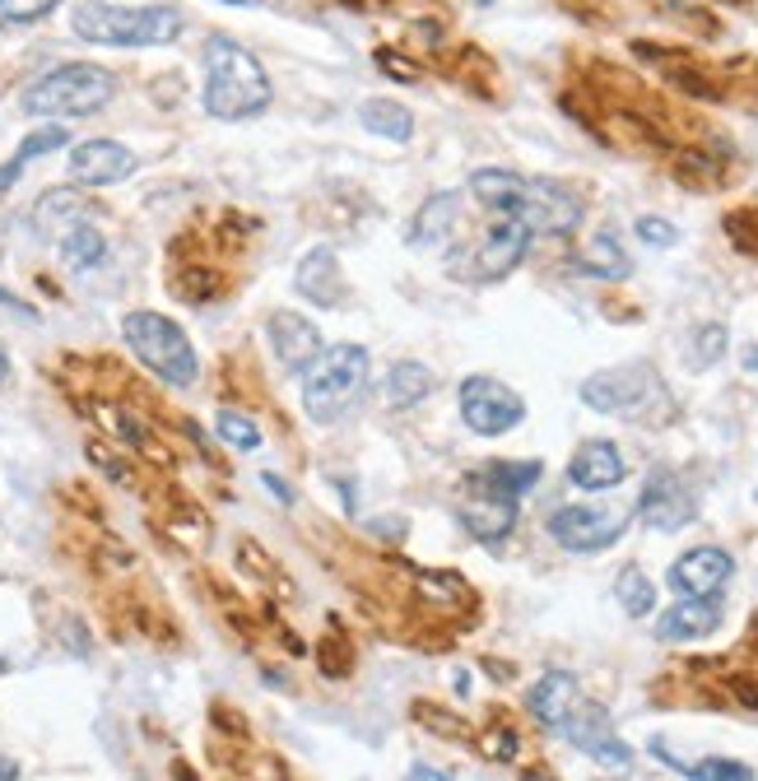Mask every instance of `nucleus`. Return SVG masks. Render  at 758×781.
<instances>
[{"label":"nucleus","mask_w":758,"mask_h":781,"mask_svg":"<svg viewBox=\"0 0 758 781\" xmlns=\"http://www.w3.org/2000/svg\"><path fill=\"white\" fill-rule=\"evenodd\" d=\"M89 456L98 461V471L108 475V479H117V484H131V471H126V461H117L112 451H102L98 442H89Z\"/></svg>","instance_id":"c9c22d12"},{"label":"nucleus","mask_w":758,"mask_h":781,"mask_svg":"<svg viewBox=\"0 0 758 781\" xmlns=\"http://www.w3.org/2000/svg\"><path fill=\"white\" fill-rule=\"evenodd\" d=\"M200 108L210 112L215 121H247V117H261L270 108V75L266 65L252 57V51L229 38V33H215L205 42V57H200Z\"/></svg>","instance_id":"f03ea898"},{"label":"nucleus","mask_w":758,"mask_h":781,"mask_svg":"<svg viewBox=\"0 0 758 781\" xmlns=\"http://www.w3.org/2000/svg\"><path fill=\"white\" fill-rule=\"evenodd\" d=\"M540 461H489L485 471L475 475V484H485L493 493H508V498H522L540 484Z\"/></svg>","instance_id":"c85d7f7f"},{"label":"nucleus","mask_w":758,"mask_h":781,"mask_svg":"<svg viewBox=\"0 0 758 781\" xmlns=\"http://www.w3.org/2000/svg\"><path fill=\"white\" fill-rule=\"evenodd\" d=\"M28 223L42 242H61L71 229H80V223H94V200L80 196L75 186H51L38 196V205H33Z\"/></svg>","instance_id":"2eb2a0df"},{"label":"nucleus","mask_w":758,"mask_h":781,"mask_svg":"<svg viewBox=\"0 0 758 781\" xmlns=\"http://www.w3.org/2000/svg\"><path fill=\"white\" fill-rule=\"evenodd\" d=\"M377 65H382V71H387V75H395V80H419V71H415V65H405V61H395V51H387V47H382V51H377Z\"/></svg>","instance_id":"e433bc0d"},{"label":"nucleus","mask_w":758,"mask_h":781,"mask_svg":"<svg viewBox=\"0 0 758 781\" xmlns=\"http://www.w3.org/2000/svg\"><path fill=\"white\" fill-rule=\"evenodd\" d=\"M651 754H657L665 768H675L688 781H758L749 762H735V758H702V762H688L680 754H670L665 740H651Z\"/></svg>","instance_id":"b1692460"},{"label":"nucleus","mask_w":758,"mask_h":781,"mask_svg":"<svg viewBox=\"0 0 758 781\" xmlns=\"http://www.w3.org/2000/svg\"><path fill=\"white\" fill-rule=\"evenodd\" d=\"M0 781H20V762H10V758H0Z\"/></svg>","instance_id":"79ce46f5"},{"label":"nucleus","mask_w":758,"mask_h":781,"mask_svg":"<svg viewBox=\"0 0 758 781\" xmlns=\"http://www.w3.org/2000/svg\"><path fill=\"white\" fill-rule=\"evenodd\" d=\"M721 350H726V331H721V326H702V331H698V358H694V368H708V363H717Z\"/></svg>","instance_id":"f704fd0d"},{"label":"nucleus","mask_w":758,"mask_h":781,"mask_svg":"<svg viewBox=\"0 0 758 781\" xmlns=\"http://www.w3.org/2000/svg\"><path fill=\"white\" fill-rule=\"evenodd\" d=\"M470 196L485 205L493 219H512L536 237V233H573L582 223V200L559 182L545 178H522L508 168H479L470 172Z\"/></svg>","instance_id":"f257e3e1"},{"label":"nucleus","mask_w":758,"mask_h":781,"mask_svg":"<svg viewBox=\"0 0 758 781\" xmlns=\"http://www.w3.org/2000/svg\"><path fill=\"white\" fill-rule=\"evenodd\" d=\"M461 526L470 530L475 540H485V545L508 540L512 526H516V498L493 493V489H485V484H475V493L461 502Z\"/></svg>","instance_id":"6ab92c4d"},{"label":"nucleus","mask_w":758,"mask_h":781,"mask_svg":"<svg viewBox=\"0 0 758 781\" xmlns=\"http://www.w3.org/2000/svg\"><path fill=\"white\" fill-rule=\"evenodd\" d=\"M321 651H326V670H331V674H344V670H350V656H340V651H344L340 642H331V647H321Z\"/></svg>","instance_id":"4c0bfd02"},{"label":"nucleus","mask_w":758,"mask_h":781,"mask_svg":"<svg viewBox=\"0 0 758 781\" xmlns=\"http://www.w3.org/2000/svg\"><path fill=\"white\" fill-rule=\"evenodd\" d=\"M577 270L582 274H591V280H628V256L624 247H619V237L614 233H596L587 247L577 252Z\"/></svg>","instance_id":"cd10ccee"},{"label":"nucleus","mask_w":758,"mask_h":781,"mask_svg":"<svg viewBox=\"0 0 758 781\" xmlns=\"http://www.w3.org/2000/svg\"><path fill=\"white\" fill-rule=\"evenodd\" d=\"M661 391V377L647 363H624V368L591 373L582 381V405L600 414H643Z\"/></svg>","instance_id":"1a4fd4ad"},{"label":"nucleus","mask_w":758,"mask_h":781,"mask_svg":"<svg viewBox=\"0 0 758 781\" xmlns=\"http://www.w3.org/2000/svg\"><path fill=\"white\" fill-rule=\"evenodd\" d=\"M0 381H5V358H0Z\"/></svg>","instance_id":"a18cd8bd"},{"label":"nucleus","mask_w":758,"mask_h":781,"mask_svg":"<svg viewBox=\"0 0 758 781\" xmlns=\"http://www.w3.org/2000/svg\"><path fill=\"white\" fill-rule=\"evenodd\" d=\"M461 219V191H438L419 205V215L409 219V247H433V242H447Z\"/></svg>","instance_id":"5701e85b"},{"label":"nucleus","mask_w":758,"mask_h":781,"mask_svg":"<svg viewBox=\"0 0 758 781\" xmlns=\"http://www.w3.org/2000/svg\"><path fill=\"white\" fill-rule=\"evenodd\" d=\"M57 5H61V0H0V33L20 28V24H38Z\"/></svg>","instance_id":"2f4dec72"},{"label":"nucleus","mask_w":758,"mask_h":781,"mask_svg":"<svg viewBox=\"0 0 758 781\" xmlns=\"http://www.w3.org/2000/svg\"><path fill=\"white\" fill-rule=\"evenodd\" d=\"M479 754L493 758V762H512L516 758V735L508 731V725H493V731L479 735Z\"/></svg>","instance_id":"473e14b6"},{"label":"nucleus","mask_w":758,"mask_h":781,"mask_svg":"<svg viewBox=\"0 0 758 781\" xmlns=\"http://www.w3.org/2000/svg\"><path fill=\"white\" fill-rule=\"evenodd\" d=\"M409 777H415V781H452V777H447V772H428V768H415V772H409Z\"/></svg>","instance_id":"37998d69"},{"label":"nucleus","mask_w":758,"mask_h":781,"mask_svg":"<svg viewBox=\"0 0 758 781\" xmlns=\"http://www.w3.org/2000/svg\"><path fill=\"white\" fill-rule=\"evenodd\" d=\"M223 5H252V0H223Z\"/></svg>","instance_id":"c03bdc74"},{"label":"nucleus","mask_w":758,"mask_h":781,"mask_svg":"<svg viewBox=\"0 0 758 781\" xmlns=\"http://www.w3.org/2000/svg\"><path fill=\"white\" fill-rule=\"evenodd\" d=\"M637 237H643L647 247H675L680 229H675L670 219H651V215H647V219H637Z\"/></svg>","instance_id":"72a5a7b5"},{"label":"nucleus","mask_w":758,"mask_h":781,"mask_svg":"<svg viewBox=\"0 0 758 781\" xmlns=\"http://www.w3.org/2000/svg\"><path fill=\"white\" fill-rule=\"evenodd\" d=\"M526 252H530V233L522 229V223L493 219V229L479 237L470 252L452 256V274H461L465 284H498V280H508V274L522 266Z\"/></svg>","instance_id":"0eeeda50"},{"label":"nucleus","mask_w":758,"mask_h":781,"mask_svg":"<svg viewBox=\"0 0 758 781\" xmlns=\"http://www.w3.org/2000/svg\"><path fill=\"white\" fill-rule=\"evenodd\" d=\"M456 401H461L465 428L479 432V438H503V432H512L516 424L526 419V401H522V395H516L508 381L485 377V373L465 377L461 391H456Z\"/></svg>","instance_id":"6e6552de"},{"label":"nucleus","mask_w":758,"mask_h":781,"mask_svg":"<svg viewBox=\"0 0 758 781\" xmlns=\"http://www.w3.org/2000/svg\"><path fill=\"white\" fill-rule=\"evenodd\" d=\"M372 358L364 344H326L317 363L303 373V414L313 424H340L368 391Z\"/></svg>","instance_id":"20e7f679"},{"label":"nucleus","mask_w":758,"mask_h":781,"mask_svg":"<svg viewBox=\"0 0 758 781\" xmlns=\"http://www.w3.org/2000/svg\"><path fill=\"white\" fill-rule=\"evenodd\" d=\"M526 707H530V717H536L540 725H549V731H559V725L567 721V711L577 707V680L567 670H549L536 680V688L526 693Z\"/></svg>","instance_id":"412c9836"},{"label":"nucleus","mask_w":758,"mask_h":781,"mask_svg":"<svg viewBox=\"0 0 758 781\" xmlns=\"http://www.w3.org/2000/svg\"><path fill=\"white\" fill-rule=\"evenodd\" d=\"M559 735L573 744V749L591 754L596 762H606V768H614V772H624L633 762V749L614 735V721H610V711L600 703H577L573 711H567V721L559 725Z\"/></svg>","instance_id":"9b49d317"},{"label":"nucleus","mask_w":758,"mask_h":781,"mask_svg":"<svg viewBox=\"0 0 758 781\" xmlns=\"http://www.w3.org/2000/svg\"><path fill=\"white\" fill-rule=\"evenodd\" d=\"M122 340H126V350L135 354V363L149 368L154 377L163 381V387H172V391L196 387L200 354H196V344L186 340V331L172 317H163V312H149V307L126 312V317H122Z\"/></svg>","instance_id":"39448f33"},{"label":"nucleus","mask_w":758,"mask_h":781,"mask_svg":"<svg viewBox=\"0 0 758 781\" xmlns=\"http://www.w3.org/2000/svg\"><path fill=\"white\" fill-rule=\"evenodd\" d=\"M633 512H614V508H559L549 516V535L567 549V553H600L610 549L619 535L628 530Z\"/></svg>","instance_id":"9d476101"},{"label":"nucleus","mask_w":758,"mask_h":781,"mask_svg":"<svg viewBox=\"0 0 758 781\" xmlns=\"http://www.w3.org/2000/svg\"><path fill=\"white\" fill-rule=\"evenodd\" d=\"M71 178L80 186H117L135 172V154L117 141H84L71 149Z\"/></svg>","instance_id":"dca6fc26"},{"label":"nucleus","mask_w":758,"mask_h":781,"mask_svg":"<svg viewBox=\"0 0 758 781\" xmlns=\"http://www.w3.org/2000/svg\"><path fill=\"white\" fill-rule=\"evenodd\" d=\"M266 340H270L274 358H280V368L284 373H298V377L313 368L317 354L326 350L317 321L313 317H298V312H274V317L266 321Z\"/></svg>","instance_id":"f8f14e48"},{"label":"nucleus","mask_w":758,"mask_h":781,"mask_svg":"<svg viewBox=\"0 0 758 781\" xmlns=\"http://www.w3.org/2000/svg\"><path fill=\"white\" fill-rule=\"evenodd\" d=\"M721 629V600L717 596H684L680 605L657 619V637L661 642H698L712 637Z\"/></svg>","instance_id":"aec40b11"},{"label":"nucleus","mask_w":758,"mask_h":781,"mask_svg":"<svg viewBox=\"0 0 758 781\" xmlns=\"http://www.w3.org/2000/svg\"><path fill=\"white\" fill-rule=\"evenodd\" d=\"M294 289L298 298H307L313 307H340L350 298V284H344V270H340V256L331 247H313L298 270H294Z\"/></svg>","instance_id":"a211bd4d"},{"label":"nucleus","mask_w":758,"mask_h":781,"mask_svg":"<svg viewBox=\"0 0 758 781\" xmlns=\"http://www.w3.org/2000/svg\"><path fill=\"white\" fill-rule=\"evenodd\" d=\"M358 126L382 135V141L405 145L409 135H415V117H409V108L395 98H368V102H358Z\"/></svg>","instance_id":"a878e982"},{"label":"nucleus","mask_w":758,"mask_h":781,"mask_svg":"<svg viewBox=\"0 0 758 781\" xmlns=\"http://www.w3.org/2000/svg\"><path fill=\"white\" fill-rule=\"evenodd\" d=\"M182 10L172 5H112V0H80L71 10V33L94 47H168L182 38Z\"/></svg>","instance_id":"7ed1b4c3"},{"label":"nucleus","mask_w":758,"mask_h":781,"mask_svg":"<svg viewBox=\"0 0 758 781\" xmlns=\"http://www.w3.org/2000/svg\"><path fill=\"white\" fill-rule=\"evenodd\" d=\"M433 387H438L433 368H424L415 358H401V363H391V373L382 377V405L387 410H415L433 395Z\"/></svg>","instance_id":"4be33fe9"},{"label":"nucleus","mask_w":758,"mask_h":781,"mask_svg":"<svg viewBox=\"0 0 758 781\" xmlns=\"http://www.w3.org/2000/svg\"><path fill=\"white\" fill-rule=\"evenodd\" d=\"M57 252H61V266L71 274H89L108 260V237H102L94 223H80V229H71L57 242Z\"/></svg>","instance_id":"bb28decb"},{"label":"nucleus","mask_w":758,"mask_h":781,"mask_svg":"<svg viewBox=\"0 0 758 781\" xmlns=\"http://www.w3.org/2000/svg\"><path fill=\"white\" fill-rule=\"evenodd\" d=\"M522 781H554V772L540 768V762H536V768H526V772H522Z\"/></svg>","instance_id":"a19ab883"},{"label":"nucleus","mask_w":758,"mask_h":781,"mask_svg":"<svg viewBox=\"0 0 758 781\" xmlns=\"http://www.w3.org/2000/svg\"><path fill=\"white\" fill-rule=\"evenodd\" d=\"M731 577H735V559L717 545H698L670 563V586L680 596H721Z\"/></svg>","instance_id":"ddd939ff"},{"label":"nucleus","mask_w":758,"mask_h":781,"mask_svg":"<svg viewBox=\"0 0 758 781\" xmlns=\"http://www.w3.org/2000/svg\"><path fill=\"white\" fill-rule=\"evenodd\" d=\"M614 596H619V605H624V614H633V619H643V614L657 610V586H651V577H643V568H624V572H619Z\"/></svg>","instance_id":"c756f323"},{"label":"nucleus","mask_w":758,"mask_h":781,"mask_svg":"<svg viewBox=\"0 0 758 781\" xmlns=\"http://www.w3.org/2000/svg\"><path fill=\"white\" fill-rule=\"evenodd\" d=\"M112 98H117V75L108 65L71 61V65H57V71L33 80L20 98V108L28 117L65 121V117H94V112L108 108Z\"/></svg>","instance_id":"423d86ee"},{"label":"nucleus","mask_w":758,"mask_h":781,"mask_svg":"<svg viewBox=\"0 0 758 781\" xmlns=\"http://www.w3.org/2000/svg\"><path fill=\"white\" fill-rule=\"evenodd\" d=\"M694 512H698L694 493H688L684 479L670 475V471L651 475L647 489H643V498H637V516H643L651 530H684L688 521H694Z\"/></svg>","instance_id":"4468645a"},{"label":"nucleus","mask_w":758,"mask_h":781,"mask_svg":"<svg viewBox=\"0 0 758 781\" xmlns=\"http://www.w3.org/2000/svg\"><path fill=\"white\" fill-rule=\"evenodd\" d=\"M65 145H71V131H65V126H42V131H28L24 141H20V149H14L10 159L0 163V196H5V191L24 178V168H28L33 159H42V154H57V149H65Z\"/></svg>","instance_id":"393cba45"},{"label":"nucleus","mask_w":758,"mask_h":781,"mask_svg":"<svg viewBox=\"0 0 758 781\" xmlns=\"http://www.w3.org/2000/svg\"><path fill=\"white\" fill-rule=\"evenodd\" d=\"M372 530H377V535H405V521H401V516H395V521L382 516V521H372Z\"/></svg>","instance_id":"58836bf2"},{"label":"nucleus","mask_w":758,"mask_h":781,"mask_svg":"<svg viewBox=\"0 0 758 781\" xmlns=\"http://www.w3.org/2000/svg\"><path fill=\"white\" fill-rule=\"evenodd\" d=\"M567 479L577 484V489L587 493H606V489H619V484L628 479V465H624V451L606 438H591L573 451V461H567Z\"/></svg>","instance_id":"f3484780"},{"label":"nucleus","mask_w":758,"mask_h":781,"mask_svg":"<svg viewBox=\"0 0 758 781\" xmlns=\"http://www.w3.org/2000/svg\"><path fill=\"white\" fill-rule=\"evenodd\" d=\"M215 432H219V442H229L233 451H256L261 447V428H256L247 414H237V410H219L215 414Z\"/></svg>","instance_id":"7c9ffc66"},{"label":"nucleus","mask_w":758,"mask_h":781,"mask_svg":"<svg viewBox=\"0 0 758 781\" xmlns=\"http://www.w3.org/2000/svg\"><path fill=\"white\" fill-rule=\"evenodd\" d=\"M266 489H270L274 498H280V502H294V493H289V489H284V484H280V479H274V475H266Z\"/></svg>","instance_id":"ea45409f"}]
</instances>
